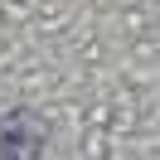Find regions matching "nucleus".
Returning <instances> with one entry per match:
<instances>
[{
  "label": "nucleus",
  "mask_w": 160,
  "mask_h": 160,
  "mask_svg": "<svg viewBox=\"0 0 160 160\" xmlns=\"http://www.w3.org/2000/svg\"><path fill=\"white\" fill-rule=\"evenodd\" d=\"M49 146V126L34 112H5L0 117V160H39Z\"/></svg>",
  "instance_id": "nucleus-1"
}]
</instances>
